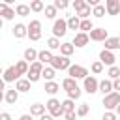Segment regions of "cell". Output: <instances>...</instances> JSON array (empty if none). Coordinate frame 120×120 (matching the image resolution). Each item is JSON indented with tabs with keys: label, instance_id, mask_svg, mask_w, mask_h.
I'll return each instance as SVG.
<instances>
[{
	"label": "cell",
	"instance_id": "obj_45",
	"mask_svg": "<svg viewBox=\"0 0 120 120\" xmlns=\"http://www.w3.org/2000/svg\"><path fill=\"white\" fill-rule=\"evenodd\" d=\"M101 120H116V112L114 111H105Z\"/></svg>",
	"mask_w": 120,
	"mask_h": 120
},
{
	"label": "cell",
	"instance_id": "obj_50",
	"mask_svg": "<svg viewBox=\"0 0 120 120\" xmlns=\"http://www.w3.org/2000/svg\"><path fill=\"white\" fill-rule=\"evenodd\" d=\"M39 120H54V118H52L51 114H45V112H43V114L39 116Z\"/></svg>",
	"mask_w": 120,
	"mask_h": 120
},
{
	"label": "cell",
	"instance_id": "obj_59",
	"mask_svg": "<svg viewBox=\"0 0 120 120\" xmlns=\"http://www.w3.org/2000/svg\"><path fill=\"white\" fill-rule=\"evenodd\" d=\"M28 2H32V0H28Z\"/></svg>",
	"mask_w": 120,
	"mask_h": 120
},
{
	"label": "cell",
	"instance_id": "obj_55",
	"mask_svg": "<svg viewBox=\"0 0 120 120\" xmlns=\"http://www.w3.org/2000/svg\"><path fill=\"white\" fill-rule=\"evenodd\" d=\"M4 101V90H0V103Z\"/></svg>",
	"mask_w": 120,
	"mask_h": 120
},
{
	"label": "cell",
	"instance_id": "obj_16",
	"mask_svg": "<svg viewBox=\"0 0 120 120\" xmlns=\"http://www.w3.org/2000/svg\"><path fill=\"white\" fill-rule=\"evenodd\" d=\"M30 81L28 79H17L15 81V90L17 92H30Z\"/></svg>",
	"mask_w": 120,
	"mask_h": 120
},
{
	"label": "cell",
	"instance_id": "obj_14",
	"mask_svg": "<svg viewBox=\"0 0 120 120\" xmlns=\"http://www.w3.org/2000/svg\"><path fill=\"white\" fill-rule=\"evenodd\" d=\"M26 32H28V28H26V24H22V22H17V24L13 26V36H15L17 39L26 38Z\"/></svg>",
	"mask_w": 120,
	"mask_h": 120
},
{
	"label": "cell",
	"instance_id": "obj_8",
	"mask_svg": "<svg viewBox=\"0 0 120 120\" xmlns=\"http://www.w3.org/2000/svg\"><path fill=\"white\" fill-rule=\"evenodd\" d=\"M88 38H90L92 41H105V39L109 38V34H107L105 28H92V30L88 32Z\"/></svg>",
	"mask_w": 120,
	"mask_h": 120
},
{
	"label": "cell",
	"instance_id": "obj_3",
	"mask_svg": "<svg viewBox=\"0 0 120 120\" xmlns=\"http://www.w3.org/2000/svg\"><path fill=\"white\" fill-rule=\"evenodd\" d=\"M118 103H120V92L112 90V92H109V94L103 96V107H105L107 111H114V107H116Z\"/></svg>",
	"mask_w": 120,
	"mask_h": 120
},
{
	"label": "cell",
	"instance_id": "obj_15",
	"mask_svg": "<svg viewBox=\"0 0 120 120\" xmlns=\"http://www.w3.org/2000/svg\"><path fill=\"white\" fill-rule=\"evenodd\" d=\"M103 43H105V49H109V51H118V49H120V36H116V38H107Z\"/></svg>",
	"mask_w": 120,
	"mask_h": 120
},
{
	"label": "cell",
	"instance_id": "obj_54",
	"mask_svg": "<svg viewBox=\"0 0 120 120\" xmlns=\"http://www.w3.org/2000/svg\"><path fill=\"white\" fill-rule=\"evenodd\" d=\"M2 2H4V4H8V6H11V4L15 2V0H2Z\"/></svg>",
	"mask_w": 120,
	"mask_h": 120
},
{
	"label": "cell",
	"instance_id": "obj_2",
	"mask_svg": "<svg viewBox=\"0 0 120 120\" xmlns=\"http://www.w3.org/2000/svg\"><path fill=\"white\" fill-rule=\"evenodd\" d=\"M45 109L49 111V114L52 118H58V116H64V109H62V103L56 99V98H51L47 103H45Z\"/></svg>",
	"mask_w": 120,
	"mask_h": 120
},
{
	"label": "cell",
	"instance_id": "obj_43",
	"mask_svg": "<svg viewBox=\"0 0 120 120\" xmlns=\"http://www.w3.org/2000/svg\"><path fill=\"white\" fill-rule=\"evenodd\" d=\"M26 28H28V30H41V21L34 19V21H30V22L26 24Z\"/></svg>",
	"mask_w": 120,
	"mask_h": 120
},
{
	"label": "cell",
	"instance_id": "obj_33",
	"mask_svg": "<svg viewBox=\"0 0 120 120\" xmlns=\"http://www.w3.org/2000/svg\"><path fill=\"white\" fill-rule=\"evenodd\" d=\"M47 47H49V51L60 49V38H54V36H51V38L47 39Z\"/></svg>",
	"mask_w": 120,
	"mask_h": 120
},
{
	"label": "cell",
	"instance_id": "obj_25",
	"mask_svg": "<svg viewBox=\"0 0 120 120\" xmlns=\"http://www.w3.org/2000/svg\"><path fill=\"white\" fill-rule=\"evenodd\" d=\"M24 60L30 64V62H34V60H38V51L34 49V47H28V49H24Z\"/></svg>",
	"mask_w": 120,
	"mask_h": 120
},
{
	"label": "cell",
	"instance_id": "obj_27",
	"mask_svg": "<svg viewBox=\"0 0 120 120\" xmlns=\"http://www.w3.org/2000/svg\"><path fill=\"white\" fill-rule=\"evenodd\" d=\"M92 15H94V17H98V19L105 17V15H107V11H105V6H103V4H98V6H94V8H92Z\"/></svg>",
	"mask_w": 120,
	"mask_h": 120
},
{
	"label": "cell",
	"instance_id": "obj_37",
	"mask_svg": "<svg viewBox=\"0 0 120 120\" xmlns=\"http://www.w3.org/2000/svg\"><path fill=\"white\" fill-rule=\"evenodd\" d=\"M62 109H64V112L66 111H75V99H64L62 101Z\"/></svg>",
	"mask_w": 120,
	"mask_h": 120
},
{
	"label": "cell",
	"instance_id": "obj_28",
	"mask_svg": "<svg viewBox=\"0 0 120 120\" xmlns=\"http://www.w3.org/2000/svg\"><path fill=\"white\" fill-rule=\"evenodd\" d=\"M77 86V79H73V77H66L64 81H62V88L68 92V90H71V88H75Z\"/></svg>",
	"mask_w": 120,
	"mask_h": 120
},
{
	"label": "cell",
	"instance_id": "obj_49",
	"mask_svg": "<svg viewBox=\"0 0 120 120\" xmlns=\"http://www.w3.org/2000/svg\"><path fill=\"white\" fill-rule=\"evenodd\" d=\"M90 8H94V6H98V4H101V0H84Z\"/></svg>",
	"mask_w": 120,
	"mask_h": 120
},
{
	"label": "cell",
	"instance_id": "obj_23",
	"mask_svg": "<svg viewBox=\"0 0 120 120\" xmlns=\"http://www.w3.org/2000/svg\"><path fill=\"white\" fill-rule=\"evenodd\" d=\"M45 111H47V109H45L43 103H32V105H30V114H32V116H41Z\"/></svg>",
	"mask_w": 120,
	"mask_h": 120
},
{
	"label": "cell",
	"instance_id": "obj_11",
	"mask_svg": "<svg viewBox=\"0 0 120 120\" xmlns=\"http://www.w3.org/2000/svg\"><path fill=\"white\" fill-rule=\"evenodd\" d=\"M19 77H21V75L17 73L15 66H9V68H6V69H4V73H2V79H4L6 82H15Z\"/></svg>",
	"mask_w": 120,
	"mask_h": 120
},
{
	"label": "cell",
	"instance_id": "obj_39",
	"mask_svg": "<svg viewBox=\"0 0 120 120\" xmlns=\"http://www.w3.org/2000/svg\"><path fill=\"white\" fill-rule=\"evenodd\" d=\"M28 69H30V71H36V73H41V69H43V64H41L39 60H34V62H30Z\"/></svg>",
	"mask_w": 120,
	"mask_h": 120
},
{
	"label": "cell",
	"instance_id": "obj_26",
	"mask_svg": "<svg viewBox=\"0 0 120 120\" xmlns=\"http://www.w3.org/2000/svg\"><path fill=\"white\" fill-rule=\"evenodd\" d=\"M28 66H30V64H28L24 58H22V60H19V62L15 64V69H17V73H19V75H26V71H28Z\"/></svg>",
	"mask_w": 120,
	"mask_h": 120
},
{
	"label": "cell",
	"instance_id": "obj_19",
	"mask_svg": "<svg viewBox=\"0 0 120 120\" xmlns=\"http://www.w3.org/2000/svg\"><path fill=\"white\" fill-rule=\"evenodd\" d=\"M4 99H6L9 105H15V103H17V99H19V92H17L15 88H13V90H6Z\"/></svg>",
	"mask_w": 120,
	"mask_h": 120
},
{
	"label": "cell",
	"instance_id": "obj_51",
	"mask_svg": "<svg viewBox=\"0 0 120 120\" xmlns=\"http://www.w3.org/2000/svg\"><path fill=\"white\" fill-rule=\"evenodd\" d=\"M19 120H32V114H21Z\"/></svg>",
	"mask_w": 120,
	"mask_h": 120
},
{
	"label": "cell",
	"instance_id": "obj_24",
	"mask_svg": "<svg viewBox=\"0 0 120 120\" xmlns=\"http://www.w3.org/2000/svg\"><path fill=\"white\" fill-rule=\"evenodd\" d=\"M15 13L19 17H28L30 15V6L28 4H17L15 6Z\"/></svg>",
	"mask_w": 120,
	"mask_h": 120
},
{
	"label": "cell",
	"instance_id": "obj_38",
	"mask_svg": "<svg viewBox=\"0 0 120 120\" xmlns=\"http://www.w3.org/2000/svg\"><path fill=\"white\" fill-rule=\"evenodd\" d=\"M69 4H71L69 0H54V2H52V6H54L58 11H60V9H68V8H69Z\"/></svg>",
	"mask_w": 120,
	"mask_h": 120
},
{
	"label": "cell",
	"instance_id": "obj_35",
	"mask_svg": "<svg viewBox=\"0 0 120 120\" xmlns=\"http://www.w3.org/2000/svg\"><path fill=\"white\" fill-rule=\"evenodd\" d=\"M107 75H109L111 81H112V79H118V77H120V68H118V66H109Z\"/></svg>",
	"mask_w": 120,
	"mask_h": 120
},
{
	"label": "cell",
	"instance_id": "obj_52",
	"mask_svg": "<svg viewBox=\"0 0 120 120\" xmlns=\"http://www.w3.org/2000/svg\"><path fill=\"white\" fill-rule=\"evenodd\" d=\"M0 90H6V81L0 77Z\"/></svg>",
	"mask_w": 120,
	"mask_h": 120
},
{
	"label": "cell",
	"instance_id": "obj_10",
	"mask_svg": "<svg viewBox=\"0 0 120 120\" xmlns=\"http://www.w3.org/2000/svg\"><path fill=\"white\" fill-rule=\"evenodd\" d=\"M15 9L13 8H9L8 4H4V2H0V17L4 19V21H13L15 19Z\"/></svg>",
	"mask_w": 120,
	"mask_h": 120
},
{
	"label": "cell",
	"instance_id": "obj_47",
	"mask_svg": "<svg viewBox=\"0 0 120 120\" xmlns=\"http://www.w3.org/2000/svg\"><path fill=\"white\" fill-rule=\"evenodd\" d=\"M112 90L120 92V77H118V79H112Z\"/></svg>",
	"mask_w": 120,
	"mask_h": 120
},
{
	"label": "cell",
	"instance_id": "obj_21",
	"mask_svg": "<svg viewBox=\"0 0 120 120\" xmlns=\"http://www.w3.org/2000/svg\"><path fill=\"white\" fill-rule=\"evenodd\" d=\"M75 52V47H73V43H69V41H66V43H60V54H64V56H71Z\"/></svg>",
	"mask_w": 120,
	"mask_h": 120
},
{
	"label": "cell",
	"instance_id": "obj_60",
	"mask_svg": "<svg viewBox=\"0 0 120 120\" xmlns=\"http://www.w3.org/2000/svg\"><path fill=\"white\" fill-rule=\"evenodd\" d=\"M0 112H2V111H0Z\"/></svg>",
	"mask_w": 120,
	"mask_h": 120
},
{
	"label": "cell",
	"instance_id": "obj_30",
	"mask_svg": "<svg viewBox=\"0 0 120 120\" xmlns=\"http://www.w3.org/2000/svg\"><path fill=\"white\" fill-rule=\"evenodd\" d=\"M94 28L92 21L90 19H81V24H79V32H90Z\"/></svg>",
	"mask_w": 120,
	"mask_h": 120
},
{
	"label": "cell",
	"instance_id": "obj_1",
	"mask_svg": "<svg viewBox=\"0 0 120 120\" xmlns=\"http://www.w3.org/2000/svg\"><path fill=\"white\" fill-rule=\"evenodd\" d=\"M49 64H51V68H54L56 71H64V69H68V68L71 66V60H69V56L58 54V56H52Z\"/></svg>",
	"mask_w": 120,
	"mask_h": 120
},
{
	"label": "cell",
	"instance_id": "obj_42",
	"mask_svg": "<svg viewBox=\"0 0 120 120\" xmlns=\"http://www.w3.org/2000/svg\"><path fill=\"white\" fill-rule=\"evenodd\" d=\"M26 79L30 81V82H38L39 79H41V73H36V71H26Z\"/></svg>",
	"mask_w": 120,
	"mask_h": 120
},
{
	"label": "cell",
	"instance_id": "obj_13",
	"mask_svg": "<svg viewBox=\"0 0 120 120\" xmlns=\"http://www.w3.org/2000/svg\"><path fill=\"white\" fill-rule=\"evenodd\" d=\"M98 92H101L103 96L109 94V92H112V81H111V79H103V81H99V82H98Z\"/></svg>",
	"mask_w": 120,
	"mask_h": 120
},
{
	"label": "cell",
	"instance_id": "obj_58",
	"mask_svg": "<svg viewBox=\"0 0 120 120\" xmlns=\"http://www.w3.org/2000/svg\"><path fill=\"white\" fill-rule=\"evenodd\" d=\"M118 4H120V0H118Z\"/></svg>",
	"mask_w": 120,
	"mask_h": 120
},
{
	"label": "cell",
	"instance_id": "obj_18",
	"mask_svg": "<svg viewBox=\"0 0 120 120\" xmlns=\"http://www.w3.org/2000/svg\"><path fill=\"white\" fill-rule=\"evenodd\" d=\"M54 75H56V69H54V68H51V66H43V69H41V79H45V81H52Z\"/></svg>",
	"mask_w": 120,
	"mask_h": 120
},
{
	"label": "cell",
	"instance_id": "obj_9",
	"mask_svg": "<svg viewBox=\"0 0 120 120\" xmlns=\"http://www.w3.org/2000/svg\"><path fill=\"white\" fill-rule=\"evenodd\" d=\"M88 41H90V38H88V32H77L71 43H73V47L81 49V47H86V45H88Z\"/></svg>",
	"mask_w": 120,
	"mask_h": 120
},
{
	"label": "cell",
	"instance_id": "obj_31",
	"mask_svg": "<svg viewBox=\"0 0 120 120\" xmlns=\"http://www.w3.org/2000/svg\"><path fill=\"white\" fill-rule=\"evenodd\" d=\"M28 6H30V11H34V13H39V11H43V8H45V4H43L41 0H32Z\"/></svg>",
	"mask_w": 120,
	"mask_h": 120
},
{
	"label": "cell",
	"instance_id": "obj_48",
	"mask_svg": "<svg viewBox=\"0 0 120 120\" xmlns=\"http://www.w3.org/2000/svg\"><path fill=\"white\" fill-rule=\"evenodd\" d=\"M0 120H11V114H9V112H4V111H2V112H0Z\"/></svg>",
	"mask_w": 120,
	"mask_h": 120
},
{
	"label": "cell",
	"instance_id": "obj_57",
	"mask_svg": "<svg viewBox=\"0 0 120 120\" xmlns=\"http://www.w3.org/2000/svg\"><path fill=\"white\" fill-rule=\"evenodd\" d=\"M2 73H4V69H2V68H0V77H2Z\"/></svg>",
	"mask_w": 120,
	"mask_h": 120
},
{
	"label": "cell",
	"instance_id": "obj_46",
	"mask_svg": "<svg viewBox=\"0 0 120 120\" xmlns=\"http://www.w3.org/2000/svg\"><path fill=\"white\" fill-rule=\"evenodd\" d=\"M77 118V112L75 111H66L64 112V120H75Z\"/></svg>",
	"mask_w": 120,
	"mask_h": 120
},
{
	"label": "cell",
	"instance_id": "obj_40",
	"mask_svg": "<svg viewBox=\"0 0 120 120\" xmlns=\"http://www.w3.org/2000/svg\"><path fill=\"white\" fill-rule=\"evenodd\" d=\"M66 94H68V98H69V99H79V98H81V88H79V86H75V88L68 90Z\"/></svg>",
	"mask_w": 120,
	"mask_h": 120
},
{
	"label": "cell",
	"instance_id": "obj_17",
	"mask_svg": "<svg viewBox=\"0 0 120 120\" xmlns=\"http://www.w3.org/2000/svg\"><path fill=\"white\" fill-rule=\"evenodd\" d=\"M52 56H54V54H52V52H51L49 49H43V51H38V60H39V62H41L43 66H45V64H49Z\"/></svg>",
	"mask_w": 120,
	"mask_h": 120
},
{
	"label": "cell",
	"instance_id": "obj_32",
	"mask_svg": "<svg viewBox=\"0 0 120 120\" xmlns=\"http://www.w3.org/2000/svg\"><path fill=\"white\" fill-rule=\"evenodd\" d=\"M75 15H77L79 19H90V15H92V8H90V6L86 4V6H84V8L81 9V11H77Z\"/></svg>",
	"mask_w": 120,
	"mask_h": 120
},
{
	"label": "cell",
	"instance_id": "obj_6",
	"mask_svg": "<svg viewBox=\"0 0 120 120\" xmlns=\"http://www.w3.org/2000/svg\"><path fill=\"white\" fill-rule=\"evenodd\" d=\"M98 79L94 77V75H86L84 79H82V88H84V92L86 94H96L98 92Z\"/></svg>",
	"mask_w": 120,
	"mask_h": 120
},
{
	"label": "cell",
	"instance_id": "obj_44",
	"mask_svg": "<svg viewBox=\"0 0 120 120\" xmlns=\"http://www.w3.org/2000/svg\"><path fill=\"white\" fill-rule=\"evenodd\" d=\"M84 6H86V2H84V0H73V8H75V13H77V11H81Z\"/></svg>",
	"mask_w": 120,
	"mask_h": 120
},
{
	"label": "cell",
	"instance_id": "obj_22",
	"mask_svg": "<svg viewBox=\"0 0 120 120\" xmlns=\"http://www.w3.org/2000/svg\"><path fill=\"white\" fill-rule=\"evenodd\" d=\"M58 90H60V84H58V82H54V81H45V92H47L49 96H54Z\"/></svg>",
	"mask_w": 120,
	"mask_h": 120
},
{
	"label": "cell",
	"instance_id": "obj_5",
	"mask_svg": "<svg viewBox=\"0 0 120 120\" xmlns=\"http://www.w3.org/2000/svg\"><path fill=\"white\" fill-rule=\"evenodd\" d=\"M68 75H69V77H73V79H84V77L88 75V69H86L84 66L71 64V66L68 68Z\"/></svg>",
	"mask_w": 120,
	"mask_h": 120
},
{
	"label": "cell",
	"instance_id": "obj_7",
	"mask_svg": "<svg viewBox=\"0 0 120 120\" xmlns=\"http://www.w3.org/2000/svg\"><path fill=\"white\" fill-rule=\"evenodd\" d=\"M99 62L103 66H114L116 62V56H114V51H109V49H103L99 52Z\"/></svg>",
	"mask_w": 120,
	"mask_h": 120
},
{
	"label": "cell",
	"instance_id": "obj_36",
	"mask_svg": "<svg viewBox=\"0 0 120 120\" xmlns=\"http://www.w3.org/2000/svg\"><path fill=\"white\" fill-rule=\"evenodd\" d=\"M90 71H92L94 75H99V73L103 71V64H101L99 60H96V62H92V66H90Z\"/></svg>",
	"mask_w": 120,
	"mask_h": 120
},
{
	"label": "cell",
	"instance_id": "obj_12",
	"mask_svg": "<svg viewBox=\"0 0 120 120\" xmlns=\"http://www.w3.org/2000/svg\"><path fill=\"white\" fill-rule=\"evenodd\" d=\"M105 11H107V15H118L120 13V4H118V0H105Z\"/></svg>",
	"mask_w": 120,
	"mask_h": 120
},
{
	"label": "cell",
	"instance_id": "obj_29",
	"mask_svg": "<svg viewBox=\"0 0 120 120\" xmlns=\"http://www.w3.org/2000/svg\"><path fill=\"white\" fill-rule=\"evenodd\" d=\"M43 11H45V17H47V19H56V15H58V9H56L52 4H51V6H45Z\"/></svg>",
	"mask_w": 120,
	"mask_h": 120
},
{
	"label": "cell",
	"instance_id": "obj_53",
	"mask_svg": "<svg viewBox=\"0 0 120 120\" xmlns=\"http://www.w3.org/2000/svg\"><path fill=\"white\" fill-rule=\"evenodd\" d=\"M114 112H116V116H120V103L114 107Z\"/></svg>",
	"mask_w": 120,
	"mask_h": 120
},
{
	"label": "cell",
	"instance_id": "obj_56",
	"mask_svg": "<svg viewBox=\"0 0 120 120\" xmlns=\"http://www.w3.org/2000/svg\"><path fill=\"white\" fill-rule=\"evenodd\" d=\"M2 24H4V19L0 17V30H2Z\"/></svg>",
	"mask_w": 120,
	"mask_h": 120
},
{
	"label": "cell",
	"instance_id": "obj_41",
	"mask_svg": "<svg viewBox=\"0 0 120 120\" xmlns=\"http://www.w3.org/2000/svg\"><path fill=\"white\" fill-rule=\"evenodd\" d=\"M26 38H30L32 41H38V39H41V30H28Z\"/></svg>",
	"mask_w": 120,
	"mask_h": 120
},
{
	"label": "cell",
	"instance_id": "obj_20",
	"mask_svg": "<svg viewBox=\"0 0 120 120\" xmlns=\"http://www.w3.org/2000/svg\"><path fill=\"white\" fill-rule=\"evenodd\" d=\"M66 22H68V30H79L81 19H79L77 15H69V17L66 19Z\"/></svg>",
	"mask_w": 120,
	"mask_h": 120
},
{
	"label": "cell",
	"instance_id": "obj_34",
	"mask_svg": "<svg viewBox=\"0 0 120 120\" xmlns=\"http://www.w3.org/2000/svg\"><path fill=\"white\" fill-rule=\"evenodd\" d=\"M88 111H90V105H88V103H81V105L75 109L77 116H81V118H82V116H86V114H88Z\"/></svg>",
	"mask_w": 120,
	"mask_h": 120
},
{
	"label": "cell",
	"instance_id": "obj_4",
	"mask_svg": "<svg viewBox=\"0 0 120 120\" xmlns=\"http://www.w3.org/2000/svg\"><path fill=\"white\" fill-rule=\"evenodd\" d=\"M66 34H68L66 19H54V22H52V36L54 38H64Z\"/></svg>",
	"mask_w": 120,
	"mask_h": 120
}]
</instances>
